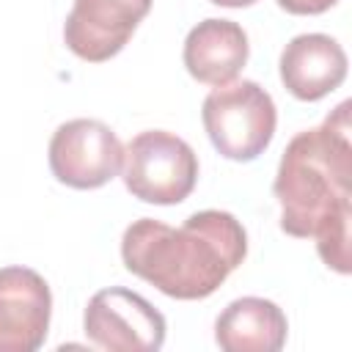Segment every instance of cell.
Returning <instances> with one entry per match:
<instances>
[{
	"label": "cell",
	"instance_id": "cell-4",
	"mask_svg": "<svg viewBox=\"0 0 352 352\" xmlns=\"http://www.w3.org/2000/svg\"><path fill=\"white\" fill-rule=\"evenodd\" d=\"M124 187L132 198L157 206L182 204L198 182V154L165 129H146L124 146Z\"/></svg>",
	"mask_w": 352,
	"mask_h": 352
},
{
	"label": "cell",
	"instance_id": "cell-7",
	"mask_svg": "<svg viewBox=\"0 0 352 352\" xmlns=\"http://www.w3.org/2000/svg\"><path fill=\"white\" fill-rule=\"evenodd\" d=\"M148 8L151 0H74L63 22V41L88 63L110 60L132 38Z\"/></svg>",
	"mask_w": 352,
	"mask_h": 352
},
{
	"label": "cell",
	"instance_id": "cell-8",
	"mask_svg": "<svg viewBox=\"0 0 352 352\" xmlns=\"http://www.w3.org/2000/svg\"><path fill=\"white\" fill-rule=\"evenodd\" d=\"M52 316L47 280L30 267L0 270V352H36L44 346Z\"/></svg>",
	"mask_w": 352,
	"mask_h": 352
},
{
	"label": "cell",
	"instance_id": "cell-12",
	"mask_svg": "<svg viewBox=\"0 0 352 352\" xmlns=\"http://www.w3.org/2000/svg\"><path fill=\"white\" fill-rule=\"evenodd\" d=\"M338 0H278V6L289 14L297 16H314V14H324L327 8H333Z\"/></svg>",
	"mask_w": 352,
	"mask_h": 352
},
{
	"label": "cell",
	"instance_id": "cell-3",
	"mask_svg": "<svg viewBox=\"0 0 352 352\" xmlns=\"http://www.w3.org/2000/svg\"><path fill=\"white\" fill-rule=\"evenodd\" d=\"M204 129L226 160L250 162L270 146L278 124L272 96L253 80L214 85L201 104Z\"/></svg>",
	"mask_w": 352,
	"mask_h": 352
},
{
	"label": "cell",
	"instance_id": "cell-10",
	"mask_svg": "<svg viewBox=\"0 0 352 352\" xmlns=\"http://www.w3.org/2000/svg\"><path fill=\"white\" fill-rule=\"evenodd\" d=\"M248 55H250V44L242 25L217 16L198 22L187 33L182 50L190 77L206 85H226L236 80V74L248 63Z\"/></svg>",
	"mask_w": 352,
	"mask_h": 352
},
{
	"label": "cell",
	"instance_id": "cell-5",
	"mask_svg": "<svg viewBox=\"0 0 352 352\" xmlns=\"http://www.w3.org/2000/svg\"><path fill=\"white\" fill-rule=\"evenodd\" d=\"M85 338L110 352H157L165 344V316L138 292L99 289L82 314Z\"/></svg>",
	"mask_w": 352,
	"mask_h": 352
},
{
	"label": "cell",
	"instance_id": "cell-13",
	"mask_svg": "<svg viewBox=\"0 0 352 352\" xmlns=\"http://www.w3.org/2000/svg\"><path fill=\"white\" fill-rule=\"evenodd\" d=\"M209 3H214V6H226V8H248V6H253L256 0H209Z\"/></svg>",
	"mask_w": 352,
	"mask_h": 352
},
{
	"label": "cell",
	"instance_id": "cell-11",
	"mask_svg": "<svg viewBox=\"0 0 352 352\" xmlns=\"http://www.w3.org/2000/svg\"><path fill=\"white\" fill-rule=\"evenodd\" d=\"M286 314L264 297H239L214 322V341L226 352H278L286 344Z\"/></svg>",
	"mask_w": 352,
	"mask_h": 352
},
{
	"label": "cell",
	"instance_id": "cell-1",
	"mask_svg": "<svg viewBox=\"0 0 352 352\" xmlns=\"http://www.w3.org/2000/svg\"><path fill=\"white\" fill-rule=\"evenodd\" d=\"M349 132V102H341L319 126L302 129L286 143L272 182L280 204V228L289 236L316 239L322 261L341 275L352 270Z\"/></svg>",
	"mask_w": 352,
	"mask_h": 352
},
{
	"label": "cell",
	"instance_id": "cell-9",
	"mask_svg": "<svg viewBox=\"0 0 352 352\" xmlns=\"http://www.w3.org/2000/svg\"><path fill=\"white\" fill-rule=\"evenodd\" d=\"M278 69L292 96L316 102L344 82L346 52L327 33H300L283 47Z\"/></svg>",
	"mask_w": 352,
	"mask_h": 352
},
{
	"label": "cell",
	"instance_id": "cell-6",
	"mask_svg": "<svg viewBox=\"0 0 352 352\" xmlns=\"http://www.w3.org/2000/svg\"><path fill=\"white\" fill-rule=\"evenodd\" d=\"M50 170L74 190H96L118 176L124 146L118 135L96 118H72L50 138Z\"/></svg>",
	"mask_w": 352,
	"mask_h": 352
},
{
	"label": "cell",
	"instance_id": "cell-2",
	"mask_svg": "<svg viewBox=\"0 0 352 352\" xmlns=\"http://www.w3.org/2000/svg\"><path fill=\"white\" fill-rule=\"evenodd\" d=\"M248 234L223 209L192 212L179 228L140 217L121 236L124 267L173 300H204L245 261Z\"/></svg>",
	"mask_w": 352,
	"mask_h": 352
}]
</instances>
